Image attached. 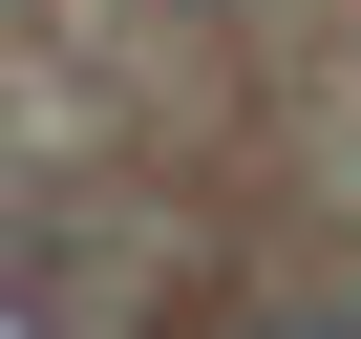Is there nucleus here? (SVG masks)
<instances>
[{"label":"nucleus","mask_w":361,"mask_h":339,"mask_svg":"<svg viewBox=\"0 0 361 339\" xmlns=\"http://www.w3.org/2000/svg\"><path fill=\"white\" fill-rule=\"evenodd\" d=\"M276 339H361V318H276Z\"/></svg>","instance_id":"nucleus-1"}]
</instances>
